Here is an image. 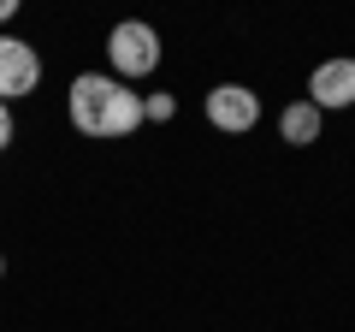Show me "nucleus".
Returning a JSON list of instances; mask_svg holds the SVG:
<instances>
[{
  "label": "nucleus",
  "mask_w": 355,
  "mask_h": 332,
  "mask_svg": "<svg viewBox=\"0 0 355 332\" xmlns=\"http://www.w3.org/2000/svg\"><path fill=\"white\" fill-rule=\"evenodd\" d=\"M18 13V0H0V24H6V18H12Z\"/></svg>",
  "instance_id": "10"
},
{
  "label": "nucleus",
  "mask_w": 355,
  "mask_h": 332,
  "mask_svg": "<svg viewBox=\"0 0 355 332\" xmlns=\"http://www.w3.org/2000/svg\"><path fill=\"white\" fill-rule=\"evenodd\" d=\"M0 273H6V256H0Z\"/></svg>",
  "instance_id": "11"
},
{
  "label": "nucleus",
  "mask_w": 355,
  "mask_h": 332,
  "mask_svg": "<svg viewBox=\"0 0 355 332\" xmlns=\"http://www.w3.org/2000/svg\"><path fill=\"white\" fill-rule=\"evenodd\" d=\"M142 125V95L137 90H125V83H107V107H101V137L113 142V137H130V131Z\"/></svg>",
  "instance_id": "6"
},
{
  "label": "nucleus",
  "mask_w": 355,
  "mask_h": 332,
  "mask_svg": "<svg viewBox=\"0 0 355 332\" xmlns=\"http://www.w3.org/2000/svg\"><path fill=\"white\" fill-rule=\"evenodd\" d=\"M42 83V53L18 36H0V101H18Z\"/></svg>",
  "instance_id": "3"
},
{
  "label": "nucleus",
  "mask_w": 355,
  "mask_h": 332,
  "mask_svg": "<svg viewBox=\"0 0 355 332\" xmlns=\"http://www.w3.org/2000/svg\"><path fill=\"white\" fill-rule=\"evenodd\" d=\"M320 119H326V113H320L314 101H291L279 113V137L296 142V149H308V142H320Z\"/></svg>",
  "instance_id": "7"
},
{
  "label": "nucleus",
  "mask_w": 355,
  "mask_h": 332,
  "mask_svg": "<svg viewBox=\"0 0 355 332\" xmlns=\"http://www.w3.org/2000/svg\"><path fill=\"white\" fill-rule=\"evenodd\" d=\"M107 83H113V77H101V72H83V77L71 83V101H65V113H71V131H83V137H101Z\"/></svg>",
  "instance_id": "5"
},
{
  "label": "nucleus",
  "mask_w": 355,
  "mask_h": 332,
  "mask_svg": "<svg viewBox=\"0 0 355 332\" xmlns=\"http://www.w3.org/2000/svg\"><path fill=\"white\" fill-rule=\"evenodd\" d=\"M107 60H113L119 77H148L154 65H160V36H154V24H142V18L113 24V36H107Z\"/></svg>",
  "instance_id": "1"
},
{
  "label": "nucleus",
  "mask_w": 355,
  "mask_h": 332,
  "mask_svg": "<svg viewBox=\"0 0 355 332\" xmlns=\"http://www.w3.org/2000/svg\"><path fill=\"white\" fill-rule=\"evenodd\" d=\"M172 113H178V101H172V95H154V101H142V119H154V125H166Z\"/></svg>",
  "instance_id": "8"
},
{
  "label": "nucleus",
  "mask_w": 355,
  "mask_h": 332,
  "mask_svg": "<svg viewBox=\"0 0 355 332\" xmlns=\"http://www.w3.org/2000/svg\"><path fill=\"white\" fill-rule=\"evenodd\" d=\"M6 142H12V107L0 101V149H6Z\"/></svg>",
  "instance_id": "9"
},
{
  "label": "nucleus",
  "mask_w": 355,
  "mask_h": 332,
  "mask_svg": "<svg viewBox=\"0 0 355 332\" xmlns=\"http://www.w3.org/2000/svg\"><path fill=\"white\" fill-rule=\"evenodd\" d=\"M207 125L225 131V137L254 131V125H261V95L243 90V83H219V90H207Z\"/></svg>",
  "instance_id": "2"
},
{
  "label": "nucleus",
  "mask_w": 355,
  "mask_h": 332,
  "mask_svg": "<svg viewBox=\"0 0 355 332\" xmlns=\"http://www.w3.org/2000/svg\"><path fill=\"white\" fill-rule=\"evenodd\" d=\"M308 101L326 113V107H355V60H326L308 77Z\"/></svg>",
  "instance_id": "4"
}]
</instances>
